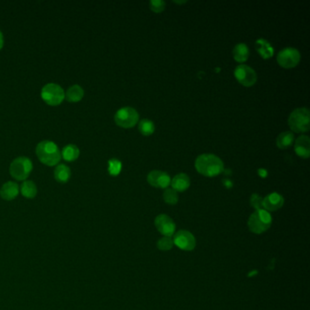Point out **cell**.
Wrapping results in <instances>:
<instances>
[{"mask_svg":"<svg viewBox=\"0 0 310 310\" xmlns=\"http://www.w3.org/2000/svg\"><path fill=\"white\" fill-rule=\"evenodd\" d=\"M195 167L199 174L205 176H218L224 169V163L213 154H202L195 161Z\"/></svg>","mask_w":310,"mask_h":310,"instance_id":"6da1fadb","label":"cell"},{"mask_svg":"<svg viewBox=\"0 0 310 310\" xmlns=\"http://www.w3.org/2000/svg\"><path fill=\"white\" fill-rule=\"evenodd\" d=\"M36 153L39 160L47 166H55L60 160V151L56 144L52 141L45 140L40 142L37 146Z\"/></svg>","mask_w":310,"mask_h":310,"instance_id":"7a4b0ae2","label":"cell"},{"mask_svg":"<svg viewBox=\"0 0 310 310\" xmlns=\"http://www.w3.org/2000/svg\"><path fill=\"white\" fill-rule=\"evenodd\" d=\"M288 126L296 133L307 132L310 128L309 110L306 107L295 109L288 117Z\"/></svg>","mask_w":310,"mask_h":310,"instance_id":"3957f363","label":"cell"},{"mask_svg":"<svg viewBox=\"0 0 310 310\" xmlns=\"http://www.w3.org/2000/svg\"><path fill=\"white\" fill-rule=\"evenodd\" d=\"M247 224L250 231L255 234H261L267 231L271 226L272 217L267 210L259 209L256 210L254 213L251 214Z\"/></svg>","mask_w":310,"mask_h":310,"instance_id":"277c9868","label":"cell"},{"mask_svg":"<svg viewBox=\"0 0 310 310\" xmlns=\"http://www.w3.org/2000/svg\"><path fill=\"white\" fill-rule=\"evenodd\" d=\"M41 97L46 104L50 106H57L64 100L65 92L57 84H46L42 88Z\"/></svg>","mask_w":310,"mask_h":310,"instance_id":"5b68a950","label":"cell"},{"mask_svg":"<svg viewBox=\"0 0 310 310\" xmlns=\"http://www.w3.org/2000/svg\"><path fill=\"white\" fill-rule=\"evenodd\" d=\"M32 162L26 157H19L13 160L10 165L11 176L18 180H24L28 177L32 170Z\"/></svg>","mask_w":310,"mask_h":310,"instance_id":"8992f818","label":"cell"},{"mask_svg":"<svg viewBox=\"0 0 310 310\" xmlns=\"http://www.w3.org/2000/svg\"><path fill=\"white\" fill-rule=\"evenodd\" d=\"M139 116L138 111L133 107H122L116 111L115 115V122L116 125L124 129L133 128L139 121Z\"/></svg>","mask_w":310,"mask_h":310,"instance_id":"52a82bcc","label":"cell"},{"mask_svg":"<svg viewBox=\"0 0 310 310\" xmlns=\"http://www.w3.org/2000/svg\"><path fill=\"white\" fill-rule=\"evenodd\" d=\"M277 60L284 69H292L297 66L300 61V53L296 48L286 47L278 53Z\"/></svg>","mask_w":310,"mask_h":310,"instance_id":"ba28073f","label":"cell"},{"mask_svg":"<svg viewBox=\"0 0 310 310\" xmlns=\"http://www.w3.org/2000/svg\"><path fill=\"white\" fill-rule=\"evenodd\" d=\"M236 80L245 87H252L258 80V75L253 69L246 65L237 66L234 71Z\"/></svg>","mask_w":310,"mask_h":310,"instance_id":"9c48e42d","label":"cell"},{"mask_svg":"<svg viewBox=\"0 0 310 310\" xmlns=\"http://www.w3.org/2000/svg\"><path fill=\"white\" fill-rule=\"evenodd\" d=\"M173 242L174 245L185 251H191L196 247V238L194 235L187 230L176 232L173 237Z\"/></svg>","mask_w":310,"mask_h":310,"instance_id":"30bf717a","label":"cell"},{"mask_svg":"<svg viewBox=\"0 0 310 310\" xmlns=\"http://www.w3.org/2000/svg\"><path fill=\"white\" fill-rule=\"evenodd\" d=\"M155 226L164 236H172L176 230V225L170 217L161 214L155 219Z\"/></svg>","mask_w":310,"mask_h":310,"instance_id":"8fae6325","label":"cell"},{"mask_svg":"<svg viewBox=\"0 0 310 310\" xmlns=\"http://www.w3.org/2000/svg\"><path fill=\"white\" fill-rule=\"evenodd\" d=\"M148 182L154 188L167 189L171 183V178L166 172L153 170L148 174Z\"/></svg>","mask_w":310,"mask_h":310,"instance_id":"7c38bea8","label":"cell"},{"mask_svg":"<svg viewBox=\"0 0 310 310\" xmlns=\"http://www.w3.org/2000/svg\"><path fill=\"white\" fill-rule=\"evenodd\" d=\"M284 205V199L278 193H271L263 199V209L269 211H277Z\"/></svg>","mask_w":310,"mask_h":310,"instance_id":"4fadbf2b","label":"cell"},{"mask_svg":"<svg viewBox=\"0 0 310 310\" xmlns=\"http://www.w3.org/2000/svg\"><path fill=\"white\" fill-rule=\"evenodd\" d=\"M295 152L300 158H307L310 155V140L307 136H300L295 142Z\"/></svg>","mask_w":310,"mask_h":310,"instance_id":"5bb4252c","label":"cell"},{"mask_svg":"<svg viewBox=\"0 0 310 310\" xmlns=\"http://www.w3.org/2000/svg\"><path fill=\"white\" fill-rule=\"evenodd\" d=\"M19 193V185L12 181H9L2 185L0 190V197L5 200L10 201L18 197Z\"/></svg>","mask_w":310,"mask_h":310,"instance_id":"9a60e30c","label":"cell"},{"mask_svg":"<svg viewBox=\"0 0 310 310\" xmlns=\"http://www.w3.org/2000/svg\"><path fill=\"white\" fill-rule=\"evenodd\" d=\"M170 184H171L172 189L176 190V192H184L190 188V176L184 173L177 174L173 177Z\"/></svg>","mask_w":310,"mask_h":310,"instance_id":"2e32d148","label":"cell"},{"mask_svg":"<svg viewBox=\"0 0 310 310\" xmlns=\"http://www.w3.org/2000/svg\"><path fill=\"white\" fill-rule=\"evenodd\" d=\"M256 49L264 59H269L273 56V46H271L269 41L263 38H260L256 41Z\"/></svg>","mask_w":310,"mask_h":310,"instance_id":"e0dca14e","label":"cell"},{"mask_svg":"<svg viewBox=\"0 0 310 310\" xmlns=\"http://www.w3.org/2000/svg\"><path fill=\"white\" fill-rule=\"evenodd\" d=\"M233 56L236 62L243 63L247 60L250 56V50L247 46L244 43H239L234 47L233 49Z\"/></svg>","mask_w":310,"mask_h":310,"instance_id":"ac0fdd59","label":"cell"},{"mask_svg":"<svg viewBox=\"0 0 310 310\" xmlns=\"http://www.w3.org/2000/svg\"><path fill=\"white\" fill-rule=\"evenodd\" d=\"M54 175H55V178L57 182L66 183L70 178L71 171H70V167L68 166H66L64 164H59V165L56 166Z\"/></svg>","mask_w":310,"mask_h":310,"instance_id":"d6986e66","label":"cell"},{"mask_svg":"<svg viewBox=\"0 0 310 310\" xmlns=\"http://www.w3.org/2000/svg\"><path fill=\"white\" fill-rule=\"evenodd\" d=\"M83 97V88L79 85L71 86L65 94L66 98L70 102H79Z\"/></svg>","mask_w":310,"mask_h":310,"instance_id":"ffe728a7","label":"cell"},{"mask_svg":"<svg viewBox=\"0 0 310 310\" xmlns=\"http://www.w3.org/2000/svg\"><path fill=\"white\" fill-rule=\"evenodd\" d=\"M293 142H294V135L289 131H286L278 135L277 139V146L281 149L289 148Z\"/></svg>","mask_w":310,"mask_h":310,"instance_id":"44dd1931","label":"cell"},{"mask_svg":"<svg viewBox=\"0 0 310 310\" xmlns=\"http://www.w3.org/2000/svg\"><path fill=\"white\" fill-rule=\"evenodd\" d=\"M21 194L27 199H34L37 193V185L31 180L25 181L21 185Z\"/></svg>","mask_w":310,"mask_h":310,"instance_id":"7402d4cb","label":"cell"},{"mask_svg":"<svg viewBox=\"0 0 310 310\" xmlns=\"http://www.w3.org/2000/svg\"><path fill=\"white\" fill-rule=\"evenodd\" d=\"M62 157L67 161H74L79 158V149L76 145H68L62 150Z\"/></svg>","mask_w":310,"mask_h":310,"instance_id":"603a6c76","label":"cell"},{"mask_svg":"<svg viewBox=\"0 0 310 310\" xmlns=\"http://www.w3.org/2000/svg\"><path fill=\"white\" fill-rule=\"evenodd\" d=\"M139 130L144 136H150L155 131V125L149 119H143L139 122Z\"/></svg>","mask_w":310,"mask_h":310,"instance_id":"cb8c5ba5","label":"cell"},{"mask_svg":"<svg viewBox=\"0 0 310 310\" xmlns=\"http://www.w3.org/2000/svg\"><path fill=\"white\" fill-rule=\"evenodd\" d=\"M164 201L168 205H175L178 201V195L173 189H166L163 193Z\"/></svg>","mask_w":310,"mask_h":310,"instance_id":"d4e9b609","label":"cell"},{"mask_svg":"<svg viewBox=\"0 0 310 310\" xmlns=\"http://www.w3.org/2000/svg\"><path fill=\"white\" fill-rule=\"evenodd\" d=\"M122 169V164L116 158H112L108 161V172L111 176H117Z\"/></svg>","mask_w":310,"mask_h":310,"instance_id":"484cf974","label":"cell"},{"mask_svg":"<svg viewBox=\"0 0 310 310\" xmlns=\"http://www.w3.org/2000/svg\"><path fill=\"white\" fill-rule=\"evenodd\" d=\"M158 249L161 251H167L172 249V246L174 245L173 242V237L171 236H163L158 241Z\"/></svg>","mask_w":310,"mask_h":310,"instance_id":"4316f807","label":"cell"},{"mask_svg":"<svg viewBox=\"0 0 310 310\" xmlns=\"http://www.w3.org/2000/svg\"><path fill=\"white\" fill-rule=\"evenodd\" d=\"M149 7H150V10L154 11L155 13H160L165 10L166 3L162 0H152L149 2Z\"/></svg>","mask_w":310,"mask_h":310,"instance_id":"83f0119b","label":"cell"},{"mask_svg":"<svg viewBox=\"0 0 310 310\" xmlns=\"http://www.w3.org/2000/svg\"><path fill=\"white\" fill-rule=\"evenodd\" d=\"M250 204L256 210L263 209V199L260 195L253 194L250 198Z\"/></svg>","mask_w":310,"mask_h":310,"instance_id":"f1b7e54d","label":"cell"},{"mask_svg":"<svg viewBox=\"0 0 310 310\" xmlns=\"http://www.w3.org/2000/svg\"><path fill=\"white\" fill-rule=\"evenodd\" d=\"M4 45V38H3V34L0 31V49L3 47Z\"/></svg>","mask_w":310,"mask_h":310,"instance_id":"f546056e","label":"cell"},{"mask_svg":"<svg viewBox=\"0 0 310 310\" xmlns=\"http://www.w3.org/2000/svg\"><path fill=\"white\" fill-rule=\"evenodd\" d=\"M259 174H260V176H263V177L268 176V172L266 171L265 169H260L259 170Z\"/></svg>","mask_w":310,"mask_h":310,"instance_id":"4dcf8cb0","label":"cell"},{"mask_svg":"<svg viewBox=\"0 0 310 310\" xmlns=\"http://www.w3.org/2000/svg\"><path fill=\"white\" fill-rule=\"evenodd\" d=\"M185 2H187V1H179V2H176V1H175V3H176V4H184Z\"/></svg>","mask_w":310,"mask_h":310,"instance_id":"1f68e13d","label":"cell"}]
</instances>
